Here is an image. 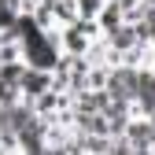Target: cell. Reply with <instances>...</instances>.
<instances>
[{
    "label": "cell",
    "instance_id": "5b68a950",
    "mask_svg": "<svg viewBox=\"0 0 155 155\" xmlns=\"http://www.w3.org/2000/svg\"><path fill=\"white\" fill-rule=\"evenodd\" d=\"M148 122H151V129H155V111H151V114H148Z\"/></svg>",
    "mask_w": 155,
    "mask_h": 155
},
{
    "label": "cell",
    "instance_id": "7a4b0ae2",
    "mask_svg": "<svg viewBox=\"0 0 155 155\" xmlns=\"http://www.w3.org/2000/svg\"><path fill=\"white\" fill-rule=\"evenodd\" d=\"M118 137L133 148V151H140V155H151V144H155V129L148 122V114H133V118L122 126Z\"/></svg>",
    "mask_w": 155,
    "mask_h": 155
},
{
    "label": "cell",
    "instance_id": "277c9868",
    "mask_svg": "<svg viewBox=\"0 0 155 155\" xmlns=\"http://www.w3.org/2000/svg\"><path fill=\"white\" fill-rule=\"evenodd\" d=\"M78 4V15H89V18H96V11H100L107 0H74Z\"/></svg>",
    "mask_w": 155,
    "mask_h": 155
},
{
    "label": "cell",
    "instance_id": "6da1fadb",
    "mask_svg": "<svg viewBox=\"0 0 155 155\" xmlns=\"http://www.w3.org/2000/svg\"><path fill=\"white\" fill-rule=\"evenodd\" d=\"M18 59L33 70H55V63L63 59V48H59V37L55 30H33L30 37L18 41Z\"/></svg>",
    "mask_w": 155,
    "mask_h": 155
},
{
    "label": "cell",
    "instance_id": "8992f818",
    "mask_svg": "<svg viewBox=\"0 0 155 155\" xmlns=\"http://www.w3.org/2000/svg\"><path fill=\"white\" fill-rule=\"evenodd\" d=\"M144 4H155V0H144Z\"/></svg>",
    "mask_w": 155,
    "mask_h": 155
},
{
    "label": "cell",
    "instance_id": "3957f363",
    "mask_svg": "<svg viewBox=\"0 0 155 155\" xmlns=\"http://www.w3.org/2000/svg\"><path fill=\"white\" fill-rule=\"evenodd\" d=\"M48 89H52V74H48V70H33V67H26L22 78H18V96H22V100H37V96L48 92Z\"/></svg>",
    "mask_w": 155,
    "mask_h": 155
}]
</instances>
